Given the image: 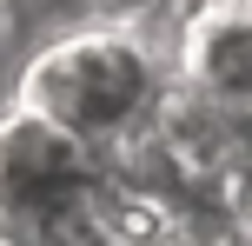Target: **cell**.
Wrapping results in <instances>:
<instances>
[{"label": "cell", "instance_id": "cell-2", "mask_svg": "<svg viewBox=\"0 0 252 246\" xmlns=\"http://www.w3.org/2000/svg\"><path fill=\"white\" fill-rule=\"evenodd\" d=\"M0 246H113V167L27 106H0Z\"/></svg>", "mask_w": 252, "mask_h": 246}, {"label": "cell", "instance_id": "cell-3", "mask_svg": "<svg viewBox=\"0 0 252 246\" xmlns=\"http://www.w3.org/2000/svg\"><path fill=\"white\" fill-rule=\"evenodd\" d=\"M153 20L179 87L219 106H252V0H166Z\"/></svg>", "mask_w": 252, "mask_h": 246}, {"label": "cell", "instance_id": "cell-1", "mask_svg": "<svg viewBox=\"0 0 252 246\" xmlns=\"http://www.w3.org/2000/svg\"><path fill=\"white\" fill-rule=\"evenodd\" d=\"M173 93V53L159 20H87L20 53L13 106L53 120L60 133L113 153L159 120Z\"/></svg>", "mask_w": 252, "mask_h": 246}]
</instances>
